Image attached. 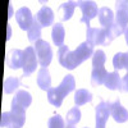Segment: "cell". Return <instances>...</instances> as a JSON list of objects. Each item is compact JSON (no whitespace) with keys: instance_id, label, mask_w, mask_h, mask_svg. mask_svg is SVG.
I'll list each match as a JSON object with an SVG mask.
<instances>
[{"instance_id":"83f0119b","label":"cell","mask_w":128,"mask_h":128,"mask_svg":"<svg viewBox=\"0 0 128 128\" xmlns=\"http://www.w3.org/2000/svg\"><path fill=\"white\" fill-rule=\"evenodd\" d=\"M124 36H126V42H127V45H128V28L124 31Z\"/></svg>"},{"instance_id":"44dd1931","label":"cell","mask_w":128,"mask_h":128,"mask_svg":"<svg viewBox=\"0 0 128 128\" xmlns=\"http://www.w3.org/2000/svg\"><path fill=\"white\" fill-rule=\"evenodd\" d=\"M90 101H92V94L90 91L84 88H80L76 91V94H74V104H76V106H82Z\"/></svg>"},{"instance_id":"7c38bea8","label":"cell","mask_w":128,"mask_h":128,"mask_svg":"<svg viewBox=\"0 0 128 128\" xmlns=\"http://www.w3.org/2000/svg\"><path fill=\"white\" fill-rule=\"evenodd\" d=\"M32 102V96L24 90L17 91L16 96L12 100V109H27Z\"/></svg>"},{"instance_id":"ffe728a7","label":"cell","mask_w":128,"mask_h":128,"mask_svg":"<svg viewBox=\"0 0 128 128\" xmlns=\"http://www.w3.org/2000/svg\"><path fill=\"white\" fill-rule=\"evenodd\" d=\"M64 36H66V31L62 23H55L52 27V32H51V37H52V42L56 46H63L64 42Z\"/></svg>"},{"instance_id":"4316f807","label":"cell","mask_w":128,"mask_h":128,"mask_svg":"<svg viewBox=\"0 0 128 128\" xmlns=\"http://www.w3.org/2000/svg\"><path fill=\"white\" fill-rule=\"evenodd\" d=\"M120 90L124 92H128V73L122 78V88Z\"/></svg>"},{"instance_id":"9c48e42d","label":"cell","mask_w":128,"mask_h":128,"mask_svg":"<svg viewBox=\"0 0 128 128\" xmlns=\"http://www.w3.org/2000/svg\"><path fill=\"white\" fill-rule=\"evenodd\" d=\"M106 105H108L110 115L116 123H124L128 120V110L120 105L119 100H115L113 102H106Z\"/></svg>"},{"instance_id":"cb8c5ba5","label":"cell","mask_w":128,"mask_h":128,"mask_svg":"<svg viewBox=\"0 0 128 128\" xmlns=\"http://www.w3.org/2000/svg\"><path fill=\"white\" fill-rule=\"evenodd\" d=\"M19 78L17 77H8L5 81H4V92L5 94H12L14 92L18 87H19Z\"/></svg>"},{"instance_id":"2e32d148","label":"cell","mask_w":128,"mask_h":128,"mask_svg":"<svg viewBox=\"0 0 128 128\" xmlns=\"http://www.w3.org/2000/svg\"><path fill=\"white\" fill-rule=\"evenodd\" d=\"M104 86L109 90H120L122 88V78L119 76L118 72H110L106 74L105 81H104Z\"/></svg>"},{"instance_id":"ac0fdd59","label":"cell","mask_w":128,"mask_h":128,"mask_svg":"<svg viewBox=\"0 0 128 128\" xmlns=\"http://www.w3.org/2000/svg\"><path fill=\"white\" fill-rule=\"evenodd\" d=\"M98 16H99V22L104 28H108V27L114 24V14L112 12V9L106 8V6H102V8L99 9Z\"/></svg>"},{"instance_id":"f546056e","label":"cell","mask_w":128,"mask_h":128,"mask_svg":"<svg viewBox=\"0 0 128 128\" xmlns=\"http://www.w3.org/2000/svg\"><path fill=\"white\" fill-rule=\"evenodd\" d=\"M126 3H127V6H128V2H126Z\"/></svg>"},{"instance_id":"d6986e66","label":"cell","mask_w":128,"mask_h":128,"mask_svg":"<svg viewBox=\"0 0 128 128\" xmlns=\"http://www.w3.org/2000/svg\"><path fill=\"white\" fill-rule=\"evenodd\" d=\"M76 6H77L76 2H66V3H63L59 6V9H58L60 20H68V19H70L72 16H73L74 9H76Z\"/></svg>"},{"instance_id":"30bf717a","label":"cell","mask_w":128,"mask_h":128,"mask_svg":"<svg viewBox=\"0 0 128 128\" xmlns=\"http://www.w3.org/2000/svg\"><path fill=\"white\" fill-rule=\"evenodd\" d=\"M115 9H116V14H115V22L114 23L124 32L127 30V24H128V6H127V3L126 2H116Z\"/></svg>"},{"instance_id":"484cf974","label":"cell","mask_w":128,"mask_h":128,"mask_svg":"<svg viewBox=\"0 0 128 128\" xmlns=\"http://www.w3.org/2000/svg\"><path fill=\"white\" fill-rule=\"evenodd\" d=\"M48 127L49 128H66V123H64L62 115L56 114L48 120Z\"/></svg>"},{"instance_id":"52a82bcc","label":"cell","mask_w":128,"mask_h":128,"mask_svg":"<svg viewBox=\"0 0 128 128\" xmlns=\"http://www.w3.org/2000/svg\"><path fill=\"white\" fill-rule=\"evenodd\" d=\"M23 77H28L31 76L32 73L36 70V67H37V56H36V52H35V49L32 46H28L26 48V50H23Z\"/></svg>"},{"instance_id":"7402d4cb","label":"cell","mask_w":128,"mask_h":128,"mask_svg":"<svg viewBox=\"0 0 128 128\" xmlns=\"http://www.w3.org/2000/svg\"><path fill=\"white\" fill-rule=\"evenodd\" d=\"M113 66L116 70L126 69L128 73V52H116L113 58Z\"/></svg>"},{"instance_id":"f1b7e54d","label":"cell","mask_w":128,"mask_h":128,"mask_svg":"<svg viewBox=\"0 0 128 128\" xmlns=\"http://www.w3.org/2000/svg\"><path fill=\"white\" fill-rule=\"evenodd\" d=\"M66 128H74V126H70V124H68V126H67Z\"/></svg>"},{"instance_id":"8992f818","label":"cell","mask_w":128,"mask_h":128,"mask_svg":"<svg viewBox=\"0 0 128 128\" xmlns=\"http://www.w3.org/2000/svg\"><path fill=\"white\" fill-rule=\"evenodd\" d=\"M34 49H35V52H36L38 64L41 67H48L51 63V59H52V50H51L50 45L45 40L40 38L38 41L35 42Z\"/></svg>"},{"instance_id":"7a4b0ae2","label":"cell","mask_w":128,"mask_h":128,"mask_svg":"<svg viewBox=\"0 0 128 128\" xmlns=\"http://www.w3.org/2000/svg\"><path fill=\"white\" fill-rule=\"evenodd\" d=\"M76 88V81L72 74H67L66 77L63 78L62 83L55 88H50L48 91V100L51 105H54L55 108H60L64 98L72 92Z\"/></svg>"},{"instance_id":"ba28073f","label":"cell","mask_w":128,"mask_h":128,"mask_svg":"<svg viewBox=\"0 0 128 128\" xmlns=\"http://www.w3.org/2000/svg\"><path fill=\"white\" fill-rule=\"evenodd\" d=\"M77 6L82 10V18L81 22L86 23V26H90V20L94 19L99 14V9L95 2H77Z\"/></svg>"},{"instance_id":"3957f363","label":"cell","mask_w":128,"mask_h":128,"mask_svg":"<svg viewBox=\"0 0 128 128\" xmlns=\"http://www.w3.org/2000/svg\"><path fill=\"white\" fill-rule=\"evenodd\" d=\"M106 56L102 50H96L92 55V72H91V84L94 87H98L104 84L106 72L104 64H105Z\"/></svg>"},{"instance_id":"9a60e30c","label":"cell","mask_w":128,"mask_h":128,"mask_svg":"<svg viewBox=\"0 0 128 128\" xmlns=\"http://www.w3.org/2000/svg\"><path fill=\"white\" fill-rule=\"evenodd\" d=\"M109 109L106 102L101 101L98 106H95V118H96V128H105L106 120L109 118Z\"/></svg>"},{"instance_id":"8fae6325","label":"cell","mask_w":128,"mask_h":128,"mask_svg":"<svg viewBox=\"0 0 128 128\" xmlns=\"http://www.w3.org/2000/svg\"><path fill=\"white\" fill-rule=\"evenodd\" d=\"M16 19H17V23L19 24V27L23 31H28L31 28L32 23H34V20H35L30 8H27V6H23V8L17 10L16 12Z\"/></svg>"},{"instance_id":"e0dca14e","label":"cell","mask_w":128,"mask_h":128,"mask_svg":"<svg viewBox=\"0 0 128 128\" xmlns=\"http://www.w3.org/2000/svg\"><path fill=\"white\" fill-rule=\"evenodd\" d=\"M37 84L41 90L44 91H49L51 88V77H50V73L48 67H42L38 70L37 74Z\"/></svg>"},{"instance_id":"277c9868","label":"cell","mask_w":128,"mask_h":128,"mask_svg":"<svg viewBox=\"0 0 128 128\" xmlns=\"http://www.w3.org/2000/svg\"><path fill=\"white\" fill-rule=\"evenodd\" d=\"M26 122L24 109H12L10 112L2 113V127L5 128H22Z\"/></svg>"},{"instance_id":"603a6c76","label":"cell","mask_w":128,"mask_h":128,"mask_svg":"<svg viewBox=\"0 0 128 128\" xmlns=\"http://www.w3.org/2000/svg\"><path fill=\"white\" fill-rule=\"evenodd\" d=\"M41 28H42V27L38 24V22L35 19L34 23H32V26H31V28L27 31L28 40H30V41H34V42L38 41L40 37H41Z\"/></svg>"},{"instance_id":"4fadbf2b","label":"cell","mask_w":128,"mask_h":128,"mask_svg":"<svg viewBox=\"0 0 128 128\" xmlns=\"http://www.w3.org/2000/svg\"><path fill=\"white\" fill-rule=\"evenodd\" d=\"M23 50L12 49L6 55V66L10 69H18L23 67Z\"/></svg>"},{"instance_id":"5bb4252c","label":"cell","mask_w":128,"mask_h":128,"mask_svg":"<svg viewBox=\"0 0 128 128\" xmlns=\"http://www.w3.org/2000/svg\"><path fill=\"white\" fill-rule=\"evenodd\" d=\"M35 19L41 27H49L54 23V12L51 10V8L44 5L35 16Z\"/></svg>"},{"instance_id":"d4e9b609","label":"cell","mask_w":128,"mask_h":128,"mask_svg":"<svg viewBox=\"0 0 128 128\" xmlns=\"http://www.w3.org/2000/svg\"><path fill=\"white\" fill-rule=\"evenodd\" d=\"M67 123L70 124V126H74V124H77L80 120H81V110L77 108H72L68 113H67Z\"/></svg>"},{"instance_id":"6da1fadb","label":"cell","mask_w":128,"mask_h":128,"mask_svg":"<svg viewBox=\"0 0 128 128\" xmlns=\"http://www.w3.org/2000/svg\"><path fill=\"white\" fill-rule=\"evenodd\" d=\"M94 52H95L94 46L90 45L87 41L82 42L74 51H70L67 45H63V46L59 48V51H58L59 63H60L62 67L72 70L76 67L81 66L84 60L91 58L94 55Z\"/></svg>"},{"instance_id":"5b68a950","label":"cell","mask_w":128,"mask_h":128,"mask_svg":"<svg viewBox=\"0 0 128 128\" xmlns=\"http://www.w3.org/2000/svg\"><path fill=\"white\" fill-rule=\"evenodd\" d=\"M86 38H87V42L92 46H96V45L106 46L112 42L108 36V30L104 27L92 28L91 26H86Z\"/></svg>"}]
</instances>
